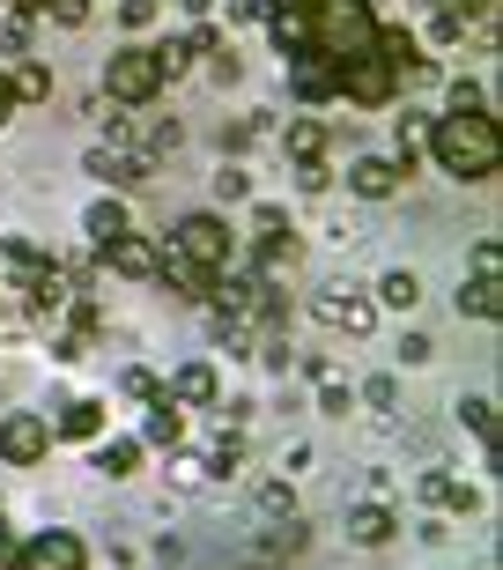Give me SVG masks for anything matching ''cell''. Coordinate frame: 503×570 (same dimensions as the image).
<instances>
[{
  "label": "cell",
  "instance_id": "obj_8",
  "mask_svg": "<svg viewBox=\"0 0 503 570\" xmlns=\"http://www.w3.org/2000/svg\"><path fill=\"white\" fill-rule=\"evenodd\" d=\"M334 75H341V97H348V105H363V111H377V105H393V97H400V75L377 60V52H371V60L334 67Z\"/></svg>",
  "mask_w": 503,
  "mask_h": 570
},
{
  "label": "cell",
  "instance_id": "obj_41",
  "mask_svg": "<svg viewBox=\"0 0 503 570\" xmlns=\"http://www.w3.org/2000/svg\"><path fill=\"white\" fill-rule=\"evenodd\" d=\"M430 38H437V45H460V38H466V22L452 16V8H437V16H430Z\"/></svg>",
  "mask_w": 503,
  "mask_h": 570
},
{
  "label": "cell",
  "instance_id": "obj_22",
  "mask_svg": "<svg viewBox=\"0 0 503 570\" xmlns=\"http://www.w3.org/2000/svg\"><path fill=\"white\" fill-rule=\"evenodd\" d=\"M251 245H259V282H274V275H296V259H304V237H296V230L251 237Z\"/></svg>",
  "mask_w": 503,
  "mask_h": 570
},
{
  "label": "cell",
  "instance_id": "obj_11",
  "mask_svg": "<svg viewBox=\"0 0 503 570\" xmlns=\"http://www.w3.org/2000/svg\"><path fill=\"white\" fill-rule=\"evenodd\" d=\"M82 170H89V178H105L111 193H134V186H148V170H156V164H148V156H126V148H89Z\"/></svg>",
  "mask_w": 503,
  "mask_h": 570
},
{
  "label": "cell",
  "instance_id": "obj_43",
  "mask_svg": "<svg viewBox=\"0 0 503 570\" xmlns=\"http://www.w3.org/2000/svg\"><path fill=\"white\" fill-rule=\"evenodd\" d=\"M16 82H8V67H0V134H8V127H16Z\"/></svg>",
  "mask_w": 503,
  "mask_h": 570
},
{
  "label": "cell",
  "instance_id": "obj_1",
  "mask_svg": "<svg viewBox=\"0 0 503 570\" xmlns=\"http://www.w3.org/2000/svg\"><path fill=\"white\" fill-rule=\"evenodd\" d=\"M430 156H437L444 178H460V186H489L503 164V134H496V111H444L430 119Z\"/></svg>",
  "mask_w": 503,
  "mask_h": 570
},
{
  "label": "cell",
  "instance_id": "obj_33",
  "mask_svg": "<svg viewBox=\"0 0 503 570\" xmlns=\"http://www.w3.org/2000/svg\"><path fill=\"white\" fill-rule=\"evenodd\" d=\"M259 511H267V519H289V511H296V489L289 482H259Z\"/></svg>",
  "mask_w": 503,
  "mask_h": 570
},
{
  "label": "cell",
  "instance_id": "obj_44",
  "mask_svg": "<svg viewBox=\"0 0 503 570\" xmlns=\"http://www.w3.org/2000/svg\"><path fill=\"white\" fill-rule=\"evenodd\" d=\"M474 267H482V275H496V267H503V245H496V237H482V245H474Z\"/></svg>",
  "mask_w": 503,
  "mask_h": 570
},
{
  "label": "cell",
  "instance_id": "obj_50",
  "mask_svg": "<svg viewBox=\"0 0 503 570\" xmlns=\"http://www.w3.org/2000/svg\"><path fill=\"white\" fill-rule=\"evenodd\" d=\"M237 570H274V563H267V556H259V549H251V556H245V563H237Z\"/></svg>",
  "mask_w": 503,
  "mask_h": 570
},
{
  "label": "cell",
  "instance_id": "obj_39",
  "mask_svg": "<svg viewBox=\"0 0 503 570\" xmlns=\"http://www.w3.org/2000/svg\"><path fill=\"white\" fill-rule=\"evenodd\" d=\"M193 60H208V52H223V45H230V38H223V30H215V22H193Z\"/></svg>",
  "mask_w": 503,
  "mask_h": 570
},
{
  "label": "cell",
  "instance_id": "obj_12",
  "mask_svg": "<svg viewBox=\"0 0 503 570\" xmlns=\"http://www.w3.org/2000/svg\"><path fill=\"white\" fill-rule=\"evenodd\" d=\"M400 178H407L400 156H348V193H356V200H393Z\"/></svg>",
  "mask_w": 503,
  "mask_h": 570
},
{
  "label": "cell",
  "instance_id": "obj_36",
  "mask_svg": "<svg viewBox=\"0 0 503 570\" xmlns=\"http://www.w3.org/2000/svg\"><path fill=\"white\" fill-rule=\"evenodd\" d=\"M274 230H289V208L259 200V208H251V237H274Z\"/></svg>",
  "mask_w": 503,
  "mask_h": 570
},
{
  "label": "cell",
  "instance_id": "obj_10",
  "mask_svg": "<svg viewBox=\"0 0 503 570\" xmlns=\"http://www.w3.org/2000/svg\"><path fill=\"white\" fill-rule=\"evenodd\" d=\"M105 267L119 282H156V267H164V245L156 237H141V230H126V237H111L105 245Z\"/></svg>",
  "mask_w": 503,
  "mask_h": 570
},
{
  "label": "cell",
  "instance_id": "obj_19",
  "mask_svg": "<svg viewBox=\"0 0 503 570\" xmlns=\"http://www.w3.org/2000/svg\"><path fill=\"white\" fill-rule=\"evenodd\" d=\"M141 452L148 444L141 438H97V474H105V482H134V474H141Z\"/></svg>",
  "mask_w": 503,
  "mask_h": 570
},
{
  "label": "cell",
  "instance_id": "obj_2",
  "mask_svg": "<svg viewBox=\"0 0 503 570\" xmlns=\"http://www.w3.org/2000/svg\"><path fill=\"white\" fill-rule=\"evenodd\" d=\"M304 52L326 67L371 60L377 52V8L371 0H312L304 8Z\"/></svg>",
  "mask_w": 503,
  "mask_h": 570
},
{
  "label": "cell",
  "instance_id": "obj_27",
  "mask_svg": "<svg viewBox=\"0 0 503 570\" xmlns=\"http://www.w3.org/2000/svg\"><path fill=\"white\" fill-rule=\"evenodd\" d=\"M8 82H16V105H45V97H52V67H45V60H22Z\"/></svg>",
  "mask_w": 503,
  "mask_h": 570
},
{
  "label": "cell",
  "instance_id": "obj_3",
  "mask_svg": "<svg viewBox=\"0 0 503 570\" xmlns=\"http://www.w3.org/2000/svg\"><path fill=\"white\" fill-rule=\"evenodd\" d=\"M164 245H170L178 259H193V267H208V275L237 267V230H230V223H223L215 208H193V215H178Z\"/></svg>",
  "mask_w": 503,
  "mask_h": 570
},
{
  "label": "cell",
  "instance_id": "obj_34",
  "mask_svg": "<svg viewBox=\"0 0 503 570\" xmlns=\"http://www.w3.org/2000/svg\"><path fill=\"white\" fill-rule=\"evenodd\" d=\"M356 401H371L377 415H393V407H400V379H371V385L356 393Z\"/></svg>",
  "mask_w": 503,
  "mask_h": 570
},
{
  "label": "cell",
  "instance_id": "obj_16",
  "mask_svg": "<svg viewBox=\"0 0 503 570\" xmlns=\"http://www.w3.org/2000/svg\"><path fill=\"white\" fill-rule=\"evenodd\" d=\"M105 423H111V407H105V401H67V407H60V423H52V438H67V444H97V438H105Z\"/></svg>",
  "mask_w": 503,
  "mask_h": 570
},
{
  "label": "cell",
  "instance_id": "obj_51",
  "mask_svg": "<svg viewBox=\"0 0 503 570\" xmlns=\"http://www.w3.org/2000/svg\"><path fill=\"white\" fill-rule=\"evenodd\" d=\"M8 8H22V16H45V0H8Z\"/></svg>",
  "mask_w": 503,
  "mask_h": 570
},
{
  "label": "cell",
  "instance_id": "obj_38",
  "mask_svg": "<svg viewBox=\"0 0 503 570\" xmlns=\"http://www.w3.org/2000/svg\"><path fill=\"white\" fill-rule=\"evenodd\" d=\"M400 363H415V371H422V363H437V341H430V334H400Z\"/></svg>",
  "mask_w": 503,
  "mask_h": 570
},
{
  "label": "cell",
  "instance_id": "obj_49",
  "mask_svg": "<svg viewBox=\"0 0 503 570\" xmlns=\"http://www.w3.org/2000/svg\"><path fill=\"white\" fill-rule=\"evenodd\" d=\"M178 8H186L193 22H208V16H215V0H178Z\"/></svg>",
  "mask_w": 503,
  "mask_h": 570
},
{
  "label": "cell",
  "instance_id": "obj_52",
  "mask_svg": "<svg viewBox=\"0 0 503 570\" xmlns=\"http://www.w3.org/2000/svg\"><path fill=\"white\" fill-rule=\"evenodd\" d=\"M0 312H8V289H0Z\"/></svg>",
  "mask_w": 503,
  "mask_h": 570
},
{
  "label": "cell",
  "instance_id": "obj_37",
  "mask_svg": "<svg viewBox=\"0 0 503 570\" xmlns=\"http://www.w3.org/2000/svg\"><path fill=\"white\" fill-rule=\"evenodd\" d=\"M208 60H215V67H208V75H215V89H230L237 75H245V60H237V45H223V52H208Z\"/></svg>",
  "mask_w": 503,
  "mask_h": 570
},
{
  "label": "cell",
  "instance_id": "obj_17",
  "mask_svg": "<svg viewBox=\"0 0 503 570\" xmlns=\"http://www.w3.org/2000/svg\"><path fill=\"white\" fill-rule=\"evenodd\" d=\"M126 230H134V215H126V200H119V193H105V200H89V215H82V237L97 245V253H105L111 237H126Z\"/></svg>",
  "mask_w": 503,
  "mask_h": 570
},
{
  "label": "cell",
  "instance_id": "obj_47",
  "mask_svg": "<svg viewBox=\"0 0 503 570\" xmlns=\"http://www.w3.org/2000/svg\"><path fill=\"white\" fill-rule=\"evenodd\" d=\"M259 363H267V371H289L296 348H289V341H267V356H259Z\"/></svg>",
  "mask_w": 503,
  "mask_h": 570
},
{
  "label": "cell",
  "instance_id": "obj_45",
  "mask_svg": "<svg viewBox=\"0 0 503 570\" xmlns=\"http://www.w3.org/2000/svg\"><path fill=\"white\" fill-rule=\"evenodd\" d=\"M126 393H134V401H148V393H156V371H141V363H134V371H126Z\"/></svg>",
  "mask_w": 503,
  "mask_h": 570
},
{
  "label": "cell",
  "instance_id": "obj_23",
  "mask_svg": "<svg viewBox=\"0 0 503 570\" xmlns=\"http://www.w3.org/2000/svg\"><path fill=\"white\" fill-rule=\"evenodd\" d=\"M304 549H312V527H304L296 511H289V519H274V533L259 541V556H267V563H289V556H304Z\"/></svg>",
  "mask_w": 503,
  "mask_h": 570
},
{
  "label": "cell",
  "instance_id": "obj_18",
  "mask_svg": "<svg viewBox=\"0 0 503 570\" xmlns=\"http://www.w3.org/2000/svg\"><path fill=\"white\" fill-rule=\"evenodd\" d=\"M371 304H377V312H400V318H407L422 304V275H415V267H385V275H377V289H371Z\"/></svg>",
  "mask_w": 503,
  "mask_h": 570
},
{
  "label": "cell",
  "instance_id": "obj_7",
  "mask_svg": "<svg viewBox=\"0 0 503 570\" xmlns=\"http://www.w3.org/2000/svg\"><path fill=\"white\" fill-rule=\"evenodd\" d=\"M16 570H89V549H82V533H67V527H45L22 541Z\"/></svg>",
  "mask_w": 503,
  "mask_h": 570
},
{
  "label": "cell",
  "instance_id": "obj_9",
  "mask_svg": "<svg viewBox=\"0 0 503 570\" xmlns=\"http://www.w3.org/2000/svg\"><path fill=\"white\" fill-rule=\"evenodd\" d=\"M415 497L430 511H452V519H474L482 511V489L474 482H452V466H430V474H415Z\"/></svg>",
  "mask_w": 503,
  "mask_h": 570
},
{
  "label": "cell",
  "instance_id": "obj_25",
  "mask_svg": "<svg viewBox=\"0 0 503 570\" xmlns=\"http://www.w3.org/2000/svg\"><path fill=\"white\" fill-rule=\"evenodd\" d=\"M208 186H215V200H223V208H237V200H251V170L237 164V156H223Z\"/></svg>",
  "mask_w": 503,
  "mask_h": 570
},
{
  "label": "cell",
  "instance_id": "obj_14",
  "mask_svg": "<svg viewBox=\"0 0 503 570\" xmlns=\"http://www.w3.org/2000/svg\"><path fill=\"white\" fill-rule=\"evenodd\" d=\"M164 393H170L178 407H215V401H223V379H215L208 356H193V363H178V379H170Z\"/></svg>",
  "mask_w": 503,
  "mask_h": 570
},
{
  "label": "cell",
  "instance_id": "obj_35",
  "mask_svg": "<svg viewBox=\"0 0 503 570\" xmlns=\"http://www.w3.org/2000/svg\"><path fill=\"white\" fill-rule=\"evenodd\" d=\"M0 38H8V52H30V16H22V8H8V22H0Z\"/></svg>",
  "mask_w": 503,
  "mask_h": 570
},
{
  "label": "cell",
  "instance_id": "obj_30",
  "mask_svg": "<svg viewBox=\"0 0 503 570\" xmlns=\"http://www.w3.org/2000/svg\"><path fill=\"white\" fill-rule=\"evenodd\" d=\"M156 16H164V0H119V30H126V38L156 30Z\"/></svg>",
  "mask_w": 503,
  "mask_h": 570
},
{
  "label": "cell",
  "instance_id": "obj_15",
  "mask_svg": "<svg viewBox=\"0 0 503 570\" xmlns=\"http://www.w3.org/2000/svg\"><path fill=\"white\" fill-rule=\"evenodd\" d=\"M141 444H170V452H178V444H186V407L170 401L164 385H156V393H148V415H141Z\"/></svg>",
  "mask_w": 503,
  "mask_h": 570
},
{
  "label": "cell",
  "instance_id": "obj_21",
  "mask_svg": "<svg viewBox=\"0 0 503 570\" xmlns=\"http://www.w3.org/2000/svg\"><path fill=\"white\" fill-rule=\"evenodd\" d=\"M460 318H482V326H496V318H503V282L474 267V282H460Z\"/></svg>",
  "mask_w": 503,
  "mask_h": 570
},
{
  "label": "cell",
  "instance_id": "obj_26",
  "mask_svg": "<svg viewBox=\"0 0 503 570\" xmlns=\"http://www.w3.org/2000/svg\"><path fill=\"white\" fill-rule=\"evenodd\" d=\"M452 415H460V423L474 430L482 444H496V401H489V393H460V407H452Z\"/></svg>",
  "mask_w": 503,
  "mask_h": 570
},
{
  "label": "cell",
  "instance_id": "obj_5",
  "mask_svg": "<svg viewBox=\"0 0 503 570\" xmlns=\"http://www.w3.org/2000/svg\"><path fill=\"white\" fill-rule=\"evenodd\" d=\"M312 318H318V326H334V334H348V341H363L377 326V304L363 289H348V282H326V289L312 296Z\"/></svg>",
  "mask_w": 503,
  "mask_h": 570
},
{
  "label": "cell",
  "instance_id": "obj_48",
  "mask_svg": "<svg viewBox=\"0 0 503 570\" xmlns=\"http://www.w3.org/2000/svg\"><path fill=\"white\" fill-rule=\"evenodd\" d=\"M259 8H267V16H304L312 0H259Z\"/></svg>",
  "mask_w": 503,
  "mask_h": 570
},
{
  "label": "cell",
  "instance_id": "obj_6",
  "mask_svg": "<svg viewBox=\"0 0 503 570\" xmlns=\"http://www.w3.org/2000/svg\"><path fill=\"white\" fill-rule=\"evenodd\" d=\"M45 452H52V415H30V407L0 415V460L8 466H38Z\"/></svg>",
  "mask_w": 503,
  "mask_h": 570
},
{
  "label": "cell",
  "instance_id": "obj_42",
  "mask_svg": "<svg viewBox=\"0 0 503 570\" xmlns=\"http://www.w3.org/2000/svg\"><path fill=\"white\" fill-rule=\"evenodd\" d=\"M296 186H304V193H326V186H334V170H326V164H296Z\"/></svg>",
  "mask_w": 503,
  "mask_h": 570
},
{
  "label": "cell",
  "instance_id": "obj_29",
  "mask_svg": "<svg viewBox=\"0 0 503 570\" xmlns=\"http://www.w3.org/2000/svg\"><path fill=\"white\" fill-rule=\"evenodd\" d=\"M318 415H326V423H348V415H356V385L318 379Z\"/></svg>",
  "mask_w": 503,
  "mask_h": 570
},
{
  "label": "cell",
  "instance_id": "obj_24",
  "mask_svg": "<svg viewBox=\"0 0 503 570\" xmlns=\"http://www.w3.org/2000/svg\"><path fill=\"white\" fill-rule=\"evenodd\" d=\"M326 141H334V134L318 127V119H289V134H282V148H289L296 164H326Z\"/></svg>",
  "mask_w": 503,
  "mask_h": 570
},
{
  "label": "cell",
  "instance_id": "obj_40",
  "mask_svg": "<svg viewBox=\"0 0 503 570\" xmlns=\"http://www.w3.org/2000/svg\"><path fill=\"white\" fill-rule=\"evenodd\" d=\"M45 16L67 22V30H82V22H89V0H45Z\"/></svg>",
  "mask_w": 503,
  "mask_h": 570
},
{
  "label": "cell",
  "instance_id": "obj_4",
  "mask_svg": "<svg viewBox=\"0 0 503 570\" xmlns=\"http://www.w3.org/2000/svg\"><path fill=\"white\" fill-rule=\"evenodd\" d=\"M105 97H111V105H126V111H141V105L164 97V60H156V45L126 38L119 52H111V60H105Z\"/></svg>",
  "mask_w": 503,
  "mask_h": 570
},
{
  "label": "cell",
  "instance_id": "obj_46",
  "mask_svg": "<svg viewBox=\"0 0 503 570\" xmlns=\"http://www.w3.org/2000/svg\"><path fill=\"white\" fill-rule=\"evenodd\" d=\"M215 8H230V22H259V16H267L259 0H215Z\"/></svg>",
  "mask_w": 503,
  "mask_h": 570
},
{
  "label": "cell",
  "instance_id": "obj_32",
  "mask_svg": "<svg viewBox=\"0 0 503 570\" xmlns=\"http://www.w3.org/2000/svg\"><path fill=\"white\" fill-rule=\"evenodd\" d=\"M156 60H164V82H178V75L193 67V45L186 38H164V45H156Z\"/></svg>",
  "mask_w": 503,
  "mask_h": 570
},
{
  "label": "cell",
  "instance_id": "obj_20",
  "mask_svg": "<svg viewBox=\"0 0 503 570\" xmlns=\"http://www.w3.org/2000/svg\"><path fill=\"white\" fill-rule=\"evenodd\" d=\"M289 89L304 97V105H326V97H341V75L326 60H312V52H296V67H289Z\"/></svg>",
  "mask_w": 503,
  "mask_h": 570
},
{
  "label": "cell",
  "instance_id": "obj_53",
  "mask_svg": "<svg viewBox=\"0 0 503 570\" xmlns=\"http://www.w3.org/2000/svg\"><path fill=\"white\" fill-rule=\"evenodd\" d=\"M0 8H8V0H0Z\"/></svg>",
  "mask_w": 503,
  "mask_h": 570
},
{
  "label": "cell",
  "instance_id": "obj_28",
  "mask_svg": "<svg viewBox=\"0 0 503 570\" xmlns=\"http://www.w3.org/2000/svg\"><path fill=\"white\" fill-rule=\"evenodd\" d=\"M0 253H8V267H16L22 282L52 275V253H38V245H30V237H8V245H0Z\"/></svg>",
  "mask_w": 503,
  "mask_h": 570
},
{
  "label": "cell",
  "instance_id": "obj_31",
  "mask_svg": "<svg viewBox=\"0 0 503 570\" xmlns=\"http://www.w3.org/2000/svg\"><path fill=\"white\" fill-rule=\"evenodd\" d=\"M237 460H245V444H237L230 430H223V444L208 452V474H215V482H230V474H237Z\"/></svg>",
  "mask_w": 503,
  "mask_h": 570
},
{
  "label": "cell",
  "instance_id": "obj_13",
  "mask_svg": "<svg viewBox=\"0 0 503 570\" xmlns=\"http://www.w3.org/2000/svg\"><path fill=\"white\" fill-rule=\"evenodd\" d=\"M348 541H356V549H393V541H400V511L385 504V497L356 504V511H348Z\"/></svg>",
  "mask_w": 503,
  "mask_h": 570
}]
</instances>
